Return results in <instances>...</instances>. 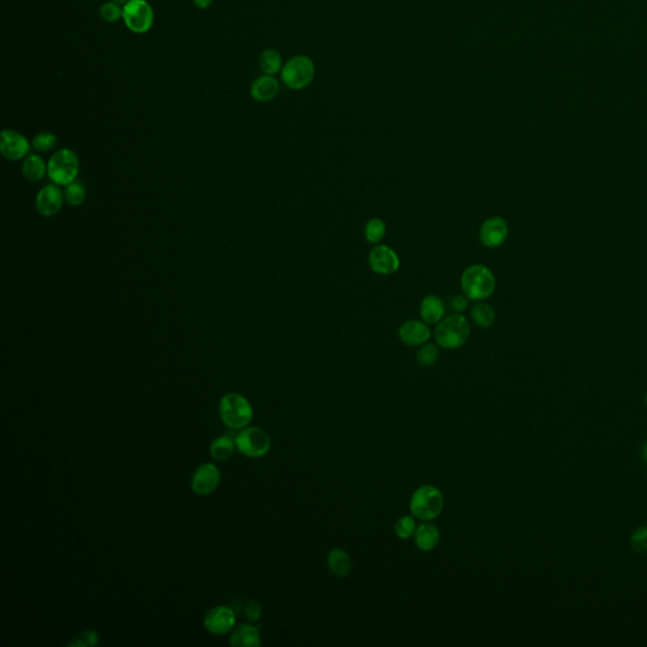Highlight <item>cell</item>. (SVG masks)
I'll list each match as a JSON object with an SVG mask.
<instances>
[{
    "mask_svg": "<svg viewBox=\"0 0 647 647\" xmlns=\"http://www.w3.org/2000/svg\"><path fill=\"white\" fill-rule=\"evenodd\" d=\"M461 286L469 300L481 301L495 292L496 278L487 267L473 265L468 267L461 274Z\"/></svg>",
    "mask_w": 647,
    "mask_h": 647,
    "instance_id": "1",
    "label": "cell"
},
{
    "mask_svg": "<svg viewBox=\"0 0 647 647\" xmlns=\"http://www.w3.org/2000/svg\"><path fill=\"white\" fill-rule=\"evenodd\" d=\"M219 414L224 424L233 430H242L253 420V407L245 396L231 392L222 397Z\"/></svg>",
    "mask_w": 647,
    "mask_h": 647,
    "instance_id": "2",
    "label": "cell"
},
{
    "mask_svg": "<svg viewBox=\"0 0 647 647\" xmlns=\"http://www.w3.org/2000/svg\"><path fill=\"white\" fill-rule=\"evenodd\" d=\"M469 337L470 325L461 314L443 319L435 329L436 343L444 349H458L467 343Z\"/></svg>",
    "mask_w": 647,
    "mask_h": 647,
    "instance_id": "3",
    "label": "cell"
},
{
    "mask_svg": "<svg viewBox=\"0 0 647 647\" xmlns=\"http://www.w3.org/2000/svg\"><path fill=\"white\" fill-rule=\"evenodd\" d=\"M79 171V157L69 148L55 152L47 163V175L50 180L60 187H65L75 182Z\"/></svg>",
    "mask_w": 647,
    "mask_h": 647,
    "instance_id": "4",
    "label": "cell"
},
{
    "mask_svg": "<svg viewBox=\"0 0 647 647\" xmlns=\"http://www.w3.org/2000/svg\"><path fill=\"white\" fill-rule=\"evenodd\" d=\"M410 510L414 517L432 521L439 517L444 510V496L434 486H423L412 495Z\"/></svg>",
    "mask_w": 647,
    "mask_h": 647,
    "instance_id": "5",
    "label": "cell"
},
{
    "mask_svg": "<svg viewBox=\"0 0 647 647\" xmlns=\"http://www.w3.org/2000/svg\"><path fill=\"white\" fill-rule=\"evenodd\" d=\"M315 76V65L308 56H295L288 60L281 70V79L291 90L309 87Z\"/></svg>",
    "mask_w": 647,
    "mask_h": 647,
    "instance_id": "6",
    "label": "cell"
},
{
    "mask_svg": "<svg viewBox=\"0 0 647 647\" xmlns=\"http://www.w3.org/2000/svg\"><path fill=\"white\" fill-rule=\"evenodd\" d=\"M123 19L133 33H147L154 22V12L147 0H130L123 6Z\"/></svg>",
    "mask_w": 647,
    "mask_h": 647,
    "instance_id": "7",
    "label": "cell"
},
{
    "mask_svg": "<svg viewBox=\"0 0 647 647\" xmlns=\"http://www.w3.org/2000/svg\"><path fill=\"white\" fill-rule=\"evenodd\" d=\"M236 444L239 453L248 458H262L271 449V438L260 427H245L236 436Z\"/></svg>",
    "mask_w": 647,
    "mask_h": 647,
    "instance_id": "8",
    "label": "cell"
},
{
    "mask_svg": "<svg viewBox=\"0 0 647 647\" xmlns=\"http://www.w3.org/2000/svg\"><path fill=\"white\" fill-rule=\"evenodd\" d=\"M236 619L237 614L233 608L227 605H216L205 614L204 627L209 632L222 636L233 631Z\"/></svg>",
    "mask_w": 647,
    "mask_h": 647,
    "instance_id": "9",
    "label": "cell"
},
{
    "mask_svg": "<svg viewBox=\"0 0 647 647\" xmlns=\"http://www.w3.org/2000/svg\"><path fill=\"white\" fill-rule=\"evenodd\" d=\"M222 481L219 468L213 463H205L196 468L191 478V488L197 496L211 495Z\"/></svg>",
    "mask_w": 647,
    "mask_h": 647,
    "instance_id": "10",
    "label": "cell"
},
{
    "mask_svg": "<svg viewBox=\"0 0 647 647\" xmlns=\"http://www.w3.org/2000/svg\"><path fill=\"white\" fill-rule=\"evenodd\" d=\"M64 202H65V195L60 186L55 184L46 185L37 193V211L44 218L57 215L64 206Z\"/></svg>",
    "mask_w": 647,
    "mask_h": 647,
    "instance_id": "11",
    "label": "cell"
},
{
    "mask_svg": "<svg viewBox=\"0 0 647 647\" xmlns=\"http://www.w3.org/2000/svg\"><path fill=\"white\" fill-rule=\"evenodd\" d=\"M30 144L28 139L15 130H6L0 137V152L8 161H19L28 156Z\"/></svg>",
    "mask_w": 647,
    "mask_h": 647,
    "instance_id": "12",
    "label": "cell"
},
{
    "mask_svg": "<svg viewBox=\"0 0 647 647\" xmlns=\"http://www.w3.org/2000/svg\"><path fill=\"white\" fill-rule=\"evenodd\" d=\"M368 262L372 271L378 274H392L400 268L397 253L387 245H377L369 252Z\"/></svg>",
    "mask_w": 647,
    "mask_h": 647,
    "instance_id": "13",
    "label": "cell"
},
{
    "mask_svg": "<svg viewBox=\"0 0 647 647\" xmlns=\"http://www.w3.org/2000/svg\"><path fill=\"white\" fill-rule=\"evenodd\" d=\"M508 237V225L506 220L499 216H492L487 219L481 227L479 239L483 245L488 248H497L504 245Z\"/></svg>",
    "mask_w": 647,
    "mask_h": 647,
    "instance_id": "14",
    "label": "cell"
},
{
    "mask_svg": "<svg viewBox=\"0 0 647 647\" xmlns=\"http://www.w3.org/2000/svg\"><path fill=\"white\" fill-rule=\"evenodd\" d=\"M398 337L405 346H420L427 343L432 337V331L425 321L410 320L402 324L398 331Z\"/></svg>",
    "mask_w": 647,
    "mask_h": 647,
    "instance_id": "15",
    "label": "cell"
},
{
    "mask_svg": "<svg viewBox=\"0 0 647 647\" xmlns=\"http://www.w3.org/2000/svg\"><path fill=\"white\" fill-rule=\"evenodd\" d=\"M280 90L278 81L271 75L260 76L253 81L251 87V96L258 103H267L274 100Z\"/></svg>",
    "mask_w": 647,
    "mask_h": 647,
    "instance_id": "16",
    "label": "cell"
},
{
    "mask_svg": "<svg viewBox=\"0 0 647 647\" xmlns=\"http://www.w3.org/2000/svg\"><path fill=\"white\" fill-rule=\"evenodd\" d=\"M445 315V303L438 296L430 295L425 297L420 305V317L425 323L439 324Z\"/></svg>",
    "mask_w": 647,
    "mask_h": 647,
    "instance_id": "17",
    "label": "cell"
},
{
    "mask_svg": "<svg viewBox=\"0 0 647 647\" xmlns=\"http://www.w3.org/2000/svg\"><path fill=\"white\" fill-rule=\"evenodd\" d=\"M260 635L258 628L252 625H239L233 628L231 635V645L236 647L260 646Z\"/></svg>",
    "mask_w": 647,
    "mask_h": 647,
    "instance_id": "18",
    "label": "cell"
},
{
    "mask_svg": "<svg viewBox=\"0 0 647 647\" xmlns=\"http://www.w3.org/2000/svg\"><path fill=\"white\" fill-rule=\"evenodd\" d=\"M415 544L425 553L435 550L440 544L439 529L432 524H423L418 526L415 532Z\"/></svg>",
    "mask_w": 647,
    "mask_h": 647,
    "instance_id": "19",
    "label": "cell"
},
{
    "mask_svg": "<svg viewBox=\"0 0 647 647\" xmlns=\"http://www.w3.org/2000/svg\"><path fill=\"white\" fill-rule=\"evenodd\" d=\"M328 568L338 578H346L352 570V559L344 550L334 549L328 555Z\"/></svg>",
    "mask_w": 647,
    "mask_h": 647,
    "instance_id": "20",
    "label": "cell"
},
{
    "mask_svg": "<svg viewBox=\"0 0 647 647\" xmlns=\"http://www.w3.org/2000/svg\"><path fill=\"white\" fill-rule=\"evenodd\" d=\"M22 172L29 182H39L47 173V165L39 156L28 154L23 161Z\"/></svg>",
    "mask_w": 647,
    "mask_h": 647,
    "instance_id": "21",
    "label": "cell"
},
{
    "mask_svg": "<svg viewBox=\"0 0 647 647\" xmlns=\"http://www.w3.org/2000/svg\"><path fill=\"white\" fill-rule=\"evenodd\" d=\"M237 447L236 439L231 436H220L210 445V454L215 461H228Z\"/></svg>",
    "mask_w": 647,
    "mask_h": 647,
    "instance_id": "22",
    "label": "cell"
},
{
    "mask_svg": "<svg viewBox=\"0 0 647 647\" xmlns=\"http://www.w3.org/2000/svg\"><path fill=\"white\" fill-rule=\"evenodd\" d=\"M470 317L475 321V325L481 326L483 329H487L496 321V312L492 309V306L479 302V303H475L470 310Z\"/></svg>",
    "mask_w": 647,
    "mask_h": 647,
    "instance_id": "23",
    "label": "cell"
},
{
    "mask_svg": "<svg viewBox=\"0 0 647 647\" xmlns=\"http://www.w3.org/2000/svg\"><path fill=\"white\" fill-rule=\"evenodd\" d=\"M259 67L266 75L274 76L276 73H278L283 67L280 53L271 48L263 51L259 56Z\"/></svg>",
    "mask_w": 647,
    "mask_h": 647,
    "instance_id": "24",
    "label": "cell"
},
{
    "mask_svg": "<svg viewBox=\"0 0 647 647\" xmlns=\"http://www.w3.org/2000/svg\"><path fill=\"white\" fill-rule=\"evenodd\" d=\"M233 610L236 612V614L243 616L249 622H257L260 619V614H262V607L256 601L237 602V603L234 604Z\"/></svg>",
    "mask_w": 647,
    "mask_h": 647,
    "instance_id": "25",
    "label": "cell"
},
{
    "mask_svg": "<svg viewBox=\"0 0 647 647\" xmlns=\"http://www.w3.org/2000/svg\"><path fill=\"white\" fill-rule=\"evenodd\" d=\"M364 236H366V239L369 243H372V245L380 243L383 237L386 236V224L383 223L381 219H378V218L371 219L366 224Z\"/></svg>",
    "mask_w": 647,
    "mask_h": 647,
    "instance_id": "26",
    "label": "cell"
},
{
    "mask_svg": "<svg viewBox=\"0 0 647 647\" xmlns=\"http://www.w3.org/2000/svg\"><path fill=\"white\" fill-rule=\"evenodd\" d=\"M64 195H65V202L71 205V206H80L85 202V199H87V191L84 186L79 184V182H72L70 185L65 186V190H64Z\"/></svg>",
    "mask_w": 647,
    "mask_h": 647,
    "instance_id": "27",
    "label": "cell"
},
{
    "mask_svg": "<svg viewBox=\"0 0 647 647\" xmlns=\"http://www.w3.org/2000/svg\"><path fill=\"white\" fill-rule=\"evenodd\" d=\"M416 522L412 516H403L396 522V536L398 539L409 540L415 536L416 532Z\"/></svg>",
    "mask_w": 647,
    "mask_h": 647,
    "instance_id": "28",
    "label": "cell"
},
{
    "mask_svg": "<svg viewBox=\"0 0 647 647\" xmlns=\"http://www.w3.org/2000/svg\"><path fill=\"white\" fill-rule=\"evenodd\" d=\"M439 358V348L435 344H426L417 352L416 362L421 367H432Z\"/></svg>",
    "mask_w": 647,
    "mask_h": 647,
    "instance_id": "29",
    "label": "cell"
},
{
    "mask_svg": "<svg viewBox=\"0 0 647 647\" xmlns=\"http://www.w3.org/2000/svg\"><path fill=\"white\" fill-rule=\"evenodd\" d=\"M56 144H57V137L51 132L38 133L32 141V147L41 153L52 151L56 147Z\"/></svg>",
    "mask_w": 647,
    "mask_h": 647,
    "instance_id": "30",
    "label": "cell"
},
{
    "mask_svg": "<svg viewBox=\"0 0 647 647\" xmlns=\"http://www.w3.org/2000/svg\"><path fill=\"white\" fill-rule=\"evenodd\" d=\"M99 642V635L94 630H85L75 636L73 640L67 644V646L71 647H94L98 645Z\"/></svg>",
    "mask_w": 647,
    "mask_h": 647,
    "instance_id": "31",
    "label": "cell"
},
{
    "mask_svg": "<svg viewBox=\"0 0 647 647\" xmlns=\"http://www.w3.org/2000/svg\"><path fill=\"white\" fill-rule=\"evenodd\" d=\"M99 15H100L103 21L108 23H116L123 17V8H121V6L116 4V3L109 1V3H105L100 8Z\"/></svg>",
    "mask_w": 647,
    "mask_h": 647,
    "instance_id": "32",
    "label": "cell"
},
{
    "mask_svg": "<svg viewBox=\"0 0 647 647\" xmlns=\"http://www.w3.org/2000/svg\"><path fill=\"white\" fill-rule=\"evenodd\" d=\"M631 547L639 554L647 553V526H642L633 532L631 538Z\"/></svg>",
    "mask_w": 647,
    "mask_h": 647,
    "instance_id": "33",
    "label": "cell"
},
{
    "mask_svg": "<svg viewBox=\"0 0 647 647\" xmlns=\"http://www.w3.org/2000/svg\"><path fill=\"white\" fill-rule=\"evenodd\" d=\"M468 303H469V299H468L466 295H458L455 296L452 301V306H453L454 311L457 312H463L466 311L468 308Z\"/></svg>",
    "mask_w": 647,
    "mask_h": 647,
    "instance_id": "34",
    "label": "cell"
},
{
    "mask_svg": "<svg viewBox=\"0 0 647 647\" xmlns=\"http://www.w3.org/2000/svg\"><path fill=\"white\" fill-rule=\"evenodd\" d=\"M213 1L214 0H193L195 7H197L199 9H206L213 4Z\"/></svg>",
    "mask_w": 647,
    "mask_h": 647,
    "instance_id": "35",
    "label": "cell"
},
{
    "mask_svg": "<svg viewBox=\"0 0 647 647\" xmlns=\"http://www.w3.org/2000/svg\"><path fill=\"white\" fill-rule=\"evenodd\" d=\"M110 1L116 3V4H119V6H124V4H127L130 0H110Z\"/></svg>",
    "mask_w": 647,
    "mask_h": 647,
    "instance_id": "36",
    "label": "cell"
},
{
    "mask_svg": "<svg viewBox=\"0 0 647 647\" xmlns=\"http://www.w3.org/2000/svg\"><path fill=\"white\" fill-rule=\"evenodd\" d=\"M642 453H644V458H645V461L647 463V441L645 446H644V452H642Z\"/></svg>",
    "mask_w": 647,
    "mask_h": 647,
    "instance_id": "37",
    "label": "cell"
},
{
    "mask_svg": "<svg viewBox=\"0 0 647 647\" xmlns=\"http://www.w3.org/2000/svg\"><path fill=\"white\" fill-rule=\"evenodd\" d=\"M645 401H646V403H647V392H646V396H645Z\"/></svg>",
    "mask_w": 647,
    "mask_h": 647,
    "instance_id": "38",
    "label": "cell"
}]
</instances>
